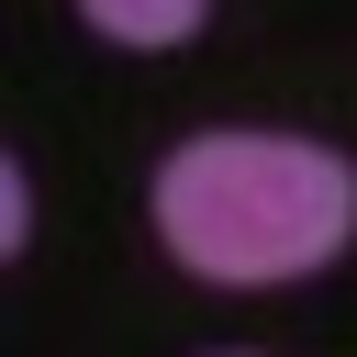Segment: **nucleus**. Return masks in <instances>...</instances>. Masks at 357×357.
Instances as JSON below:
<instances>
[{
    "label": "nucleus",
    "instance_id": "3",
    "mask_svg": "<svg viewBox=\"0 0 357 357\" xmlns=\"http://www.w3.org/2000/svg\"><path fill=\"white\" fill-rule=\"evenodd\" d=\"M22 223H33V190H22V167H11V156H0V257H11V245H22Z\"/></svg>",
    "mask_w": 357,
    "mask_h": 357
},
{
    "label": "nucleus",
    "instance_id": "1",
    "mask_svg": "<svg viewBox=\"0 0 357 357\" xmlns=\"http://www.w3.org/2000/svg\"><path fill=\"white\" fill-rule=\"evenodd\" d=\"M156 234L223 290L301 279L357 234V167L301 134H190L156 167Z\"/></svg>",
    "mask_w": 357,
    "mask_h": 357
},
{
    "label": "nucleus",
    "instance_id": "2",
    "mask_svg": "<svg viewBox=\"0 0 357 357\" xmlns=\"http://www.w3.org/2000/svg\"><path fill=\"white\" fill-rule=\"evenodd\" d=\"M112 45H178V33H201V11L212 0H78Z\"/></svg>",
    "mask_w": 357,
    "mask_h": 357
}]
</instances>
